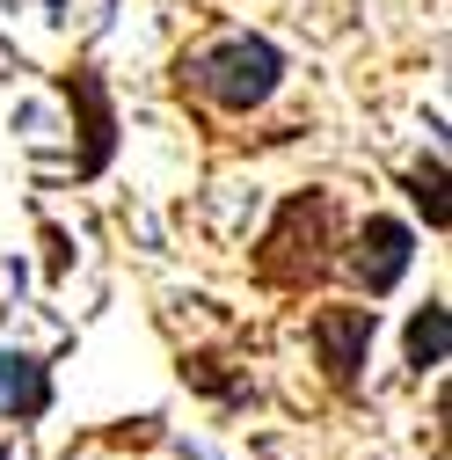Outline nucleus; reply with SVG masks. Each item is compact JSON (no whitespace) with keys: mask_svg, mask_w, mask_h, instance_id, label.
<instances>
[{"mask_svg":"<svg viewBox=\"0 0 452 460\" xmlns=\"http://www.w3.org/2000/svg\"><path fill=\"white\" fill-rule=\"evenodd\" d=\"M409 198L423 205V219H430V226H445V168H438V161L409 176Z\"/></svg>","mask_w":452,"mask_h":460,"instance_id":"obj_6","label":"nucleus"},{"mask_svg":"<svg viewBox=\"0 0 452 460\" xmlns=\"http://www.w3.org/2000/svg\"><path fill=\"white\" fill-rule=\"evenodd\" d=\"M277 74H285V59H277V44H263V37H219L212 51L183 59V81H190L197 95H212L219 110H256V102H270Z\"/></svg>","mask_w":452,"mask_h":460,"instance_id":"obj_1","label":"nucleus"},{"mask_svg":"<svg viewBox=\"0 0 452 460\" xmlns=\"http://www.w3.org/2000/svg\"><path fill=\"white\" fill-rule=\"evenodd\" d=\"M409 256H416V234H409L402 219H365V226H358L351 270L365 278V293H394V285H402V270H409Z\"/></svg>","mask_w":452,"mask_h":460,"instance_id":"obj_3","label":"nucleus"},{"mask_svg":"<svg viewBox=\"0 0 452 460\" xmlns=\"http://www.w3.org/2000/svg\"><path fill=\"white\" fill-rule=\"evenodd\" d=\"M445 336H452L445 300H430V307L409 322V366H416V373H438V366H445Z\"/></svg>","mask_w":452,"mask_h":460,"instance_id":"obj_5","label":"nucleus"},{"mask_svg":"<svg viewBox=\"0 0 452 460\" xmlns=\"http://www.w3.org/2000/svg\"><path fill=\"white\" fill-rule=\"evenodd\" d=\"M372 329H379V314L372 307H321L314 314V351H321V366H328V380L335 387H358V366H365V351H372Z\"/></svg>","mask_w":452,"mask_h":460,"instance_id":"obj_2","label":"nucleus"},{"mask_svg":"<svg viewBox=\"0 0 452 460\" xmlns=\"http://www.w3.org/2000/svg\"><path fill=\"white\" fill-rule=\"evenodd\" d=\"M0 402L30 424V417H44L51 410V373L37 366V358H22V351H0Z\"/></svg>","mask_w":452,"mask_h":460,"instance_id":"obj_4","label":"nucleus"}]
</instances>
